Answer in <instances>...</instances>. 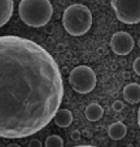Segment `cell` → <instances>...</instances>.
I'll return each instance as SVG.
<instances>
[{
  "instance_id": "cell-16",
  "label": "cell",
  "mask_w": 140,
  "mask_h": 147,
  "mask_svg": "<svg viewBox=\"0 0 140 147\" xmlns=\"http://www.w3.org/2000/svg\"><path fill=\"white\" fill-rule=\"evenodd\" d=\"M80 137H81V133H80L79 131H73L72 133H71V138H72L73 140H80Z\"/></svg>"
},
{
  "instance_id": "cell-13",
  "label": "cell",
  "mask_w": 140,
  "mask_h": 147,
  "mask_svg": "<svg viewBox=\"0 0 140 147\" xmlns=\"http://www.w3.org/2000/svg\"><path fill=\"white\" fill-rule=\"evenodd\" d=\"M133 71L135 72L137 75L140 76V57L136 58L134 60V62L133 63Z\"/></svg>"
},
{
  "instance_id": "cell-14",
  "label": "cell",
  "mask_w": 140,
  "mask_h": 147,
  "mask_svg": "<svg viewBox=\"0 0 140 147\" xmlns=\"http://www.w3.org/2000/svg\"><path fill=\"white\" fill-rule=\"evenodd\" d=\"M113 109L116 112H121V111L124 109V104L122 103L121 101H115L113 103Z\"/></svg>"
},
{
  "instance_id": "cell-10",
  "label": "cell",
  "mask_w": 140,
  "mask_h": 147,
  "mask_svg": "<svg viewBox=\"0 0 140 147\" xmlns=\"http://www.w3.org/2000/svg\"><path fill=\"white\" fill-rule=\"evenodd\" d=\"M109 137L113 140H120L127 135V126L123 122L117 121L109 125L108 129Z\"/></svg>"
},
{
  "instance_id": "cell-7",
  "label": "cell",
  "mask_w": 140,
  "mask_h": 147,
  "mask_svg": "<svg viewBox=\"0 0 140 147\" xmlns=\"http://www.w3.org/2000/svg\"><path fill=\"white\" fill-rule=\"evenodd\" d=\"M124 99L130 104H137L140 102V85L131 83L123 88Z\"/></svg>"
},
{
  "instance_id": "cell-4",
  "label": "cell",
  "mask_w": 140,
  "mask_h": 147,
  "mask_svg": "<svg viewBox=\"0 0 140 147\" xmlns=\"http://www.w3.org/2000/svg\"><path fill=\"white\" fill-rule=\"evenodd\" d=\"M68 82L73 90L81 94H86L94 90L97 78L91 67L79 65L71 70L68 76Z\"/></svg>"
},
{
  "instance_id": "cell-18",
  "label": "cell",
  "mask_w": 140,
  "mask_h": 147,
  "mask_svg": "<svg viewBox=\"0 0 140 147\" xmlns=\"http://www.w3.org/2000/svg\"><path fill=\"white\" fill-rule=\"evenodd\" d=\"M7 147H20V146H19L18 144H16V143H11Z\"/></svg>"
},
{
  "instance_id": "cell-12",
  "label": "cell",
  "mask_w": 140,
  "mask_h": 147,
  "mask_svg": "<svg viewBox=\"0 0 140 147\" xmlns=\"http://www.w3.org/2000/svg\"><path fill=\"white\" fill-rule=\"evenodd\" d=\"M45 147H64V140L58 135H51L46 138Z\"/></svg>"
},
{
  "instance_id": "cell-1",
  "label": "cell",
  "mask_w": 140,
  "mask_h": 147,
  "mask_svg": "<svg viewBox=\"0 0 140 147\" xmlns=\"http://www.w3.org/2000/svg\"><path fill=\"white\" fill-rule=\"evenodd\" d=\"M64 85L54 58L34 41L0 37V137L20 138L54 118Z\"/></svg>"
},
{
  "instance_id": "cell-6",
  "label": "cell",
  "mask_w": 140,
  "mask_h": 147,
  "mask_svg": "<svg viewBox=\"0 0 140 147\" xmlns=\"http://www.w3.org/2000/svg\"><path fill=\"white\" fill-rule=\"evenodd\" d=\"M111 47L115 54L124 56L131 53L134 47L133 38L128 32L119 31L112 36Z\"/></svg>"
},
{
  "instance_id": "cell-17",
  "label": "cell",
  "mask_w": 140,
  "mask_h": 147,
  "mask_svg": "<svg viewBox=\"0 0 140 147\" xmlns=\"http://www.w3.org/2000/svg\"><path fill=\"white\" fill-rule=\"evenodd\" d=\"M137 122H138V125L140 127V107L138 109V113H137Z\"/></svg>"
},
{
  "instance_id": "cell-20",
  "label": "cell",
  "mask_w": 140,
  "mask_h": 147,
  "mask_svg": "<svg viewBox=\"0 0 140 147\" xmlns=\"http://www.w3.org/2000/svg\"><path fill=\"white\" fill-rule=\"evenodd\" d=\"M137 44H138V47H139V48H140V38H139V40H138V42H137Z\"/></svg>"
},
{
  "instance_id": "cell-9",
  "label": "cell",
  "mask_w": 140,
  "mask_h": 147,
  "mask_svg": "<svg viewBox=\"0 0 140 147\" xmlns=\"http://www.w3.org/2000/svg\"><path fill=\"white\" fill-rule=\"evenodd\" d=\"M13 13V0H0V28L4 26Z\"/></svg>"
},
{
  "instance_id": "cell-11",
  "label": "cell",
  "mask_w": 140,
  "mask_h": 147,
  "mask_svg": "<svg viewBox=\"0 0 140 147\" xmlns=\"http://www.w3.org/2000/svg\"><path fill=\"white\" fill-rule=\"evenodd\" d=\"M104 115V109L100 104L91 103L84 110V115L88 121L96 122L100 120Z\"/></svg>"
},
{
  "instance_id": "cell-3",
  "label": "cell",
  "mask_w": 140,
  "mask_h": 147,
  "mask_svg": "<svg viewBox=\"0 0 140 147\" xmlns=\"http://www.w3.org/2000/svg\"><path fill=\"white\" fill-rule=\"evenodd\" d=\"M62 25L68 34L79 37L89 31L92 25V13L83 4H73L66 8L62 16Z\"/></svg>"
},
{
  "instance_id": "cell-5",
  "label": "cell",
  "mask_w": 140,
  "mask_h": 147,
  "mask_svg": "<svg viewBox=\"0 0 140 147\" xmlns=\"http://www.w3.org/2000/svg\"><path fill=\"white\" fill-rule=\"evenodd\" d=\"M111 6L118 20L123 23L140 22V0H111Z\"/></svg>"
},
{
  "instance_id": "cell-19",
  "label": "cell",
  "mask_w": 140,
  "mask_h": 147,
  "mask_svg": "<svg viewBox=\"0 0 140 147\" xmlns=\"http://www.w3.org/2000/svg\"><path fill=\"white\" fill-rule=\"evenodd\" d=\"M74 147H97V146H93V145H79V146H74Z\"/></svg>"
},
{
  "instance_id": "cell-2",
  "label": "cell",
  "mask_w": 140,
  "mask_h": 147,
  "mask_svg": "<svg viewBox=\"0 0 140 147\" xmlns=\"http://www.w3.org/2000/svg\"><path fill=\"white\" fill-rule=\"evenodd\" d=\"M18 13L26 25L38 28L50 21L53 16V6L49 0H21Z\"/></svg>"
},
{
  "instance_id": "cell-15",
  "label": "cell",
  "mask_w": 140,
  "mask_h": 147,
  "mask_svg": "<svg viewBox=\"0 0 140 147\" xmlns=\"http://www.w3.org/2000/svg\"><path fill=\"white\" fill-rule=\"evenodd\" d=\"M29 147H42V143L40 140H37V138H34V140L30 141Z\"/></svg>"
},
{
  "instance_id": "cell-8",
  "label": "cell",
  "mask_w": 140,
  "mask_h": 147,
  "mask_svg": "<svg viewBox=\"0 0 140 147\" xmlns=\"http://www.w3.org/2000/svg\"><path fill=\"white\" fill-rule=\"evenodd\" d=\"M54 121L57 126L61 128H67L73 122L72 113L67 109H59L54 116Z\"/></svg>"
}]
</instances>
